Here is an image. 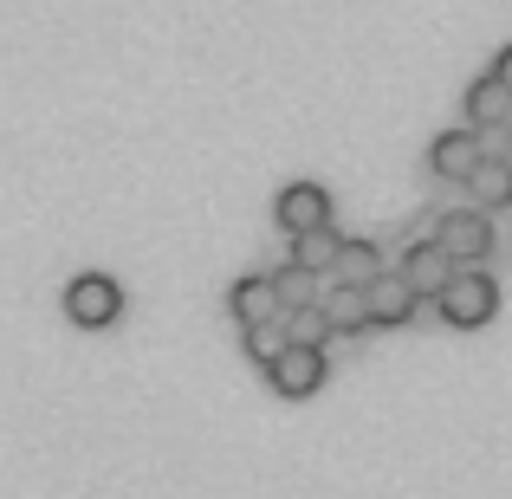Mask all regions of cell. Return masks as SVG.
<instances>
[{
	"instance_id": "obj_6",
	"label": "cell",
	"mask_w": 512,
	"mask_h": 499,
	"mask_svg": "<svg viewBox=\"0 0 512 499\" xmlns=\"http://www.w3.org/2000/svg\"><path fill=\"white\" fill-rule=\"evenodd\" d=\"M273 221L286 227V234H312V227H331V195H325L318 182H292V188H279Z\"/></svg>"
},
{
	"instance_id": "obj_15",
	"label": "cell",
	"mask_w": 512,
	"mask_h": 499,
	"mask_svg": "<svg viewBox=\"0 0 512 499\" xmlns=\"http://www.w3.org/2000/svg\"><path fill=\"white\" fill-rule=\"evenodd\" d=\"M273 292H279V312H305V305H318V279L299 273V266H279Z\"/></svg>"
},
{
	"instance_id": "obj_16",
	"label": "cell",
	"mask_w": 512,
	"mask_h": 499,
	"mask_svg": "<svg viewBox=\"0 0 512 499\" xmlns=\"http://www.w3.org/2000/svg\"><path fill=\"white\" fill-rule=\"evenodd\" d=\"M286 344L325 350V344H331V318L318 312V305H305V312H286Z\"/></svg>"
},
{
	"instance_id": "obj_9",
	"label": "cell",
	"mask_w": 512,
	"mask_h": 499,
	"mask_svg": "<svg viewBox=\"0 0 512 499\" xmlns=\"http://www.w3.org/2000/svg\"><path fill=\"white\" fill-rule=\"evenodd\" d=\"M461 117H467V130H480V137H487V130H506V117H512L506 85L493 72L474 78V85H467V98H461Z\"/></svg>"
},
{
	"instance_id": "obj_12",
	"label": "cell",
	"mask_w": 512,
	"mask_h": 499,
	"mask_svg": "<svg viewBox=\"0 0 512 499\" xmlns=\"http://www.w3.org/2000/svg\"><path fill=\"white\" fill-rule=\"evenodd\" d=\"M376 273H383V253H376V240H344L325 279H331V286H357V292H363Z\"/></svg>"
},
{
	"instance_id": "obj_5",
	"label": "cell",
	"mask_w": 512,
	"mask_h": 499,
	"mask_svg": "<svg viewBox=\"0 0 512 499\" xmlns=\"http://www.w3.org/2000/svg\"><path fill=\"white\" fill-rule=\"evenodd\" d=\"M480 156H487V137L480 130H441L435 143H428V169L441 175V182H467V175L480 169Z\"/></svg>"
},
{
	"instance_id": "obj_13",
	"label": "cell",
	"mask_w": 512,
	"mask_h": 499,
	"mask_svg": "<svg viewBox=\"0 0 512 499\" xmlns=\"http://www.w3.org/2000/svg\"><path fill=\"white\" fill-rule=\"evenodd\" d=\"M338 247H344L338 227H312V234H292V260H286V266H299V273L325 279V273H331V260H338Z\"/></svg>"
},
{
	"instance_id": "obj_14",
	"label": "cell",
	"mask_w": 512,
	"mask_h": 499,
	"mask_svg": "<svg viewBox=\"0 0 512 499\" xmlns=\"http://www.w3.org/2000/svg\"><path fill=\"white\" fill-rule=\"evenodd\" d=\"M318 312L331 318V331H350V337L370 331V305H363V292H357V286H331L325 299H318Z\"/></svg>"
},
{
	"instance_id": "obj_1",
	"label": "cell",
	"mask_w": 512,
	"mask_h": 499,
	"mask_svg": "<svg viewBox=\"0 0 512 499\" xmlns=\"http://www.w3.org/2000/svg\"><path fill=\"white\" fill-rule=\"evenodd\" d=\"M435 312H441V325H454V331H480L500 312V286H493V273H480V266H454L448 286L435 292Z\"/></svg>"
},
{
	"instance_id": "obj_18",
	"label": "cell",
	"mask_w": 512,
	"mask_h": 499,
	"mask_svg": "<svg viewBox=\"0 0 512 499\" xmlns=\"http://www.w3.org/2000/svg\"><path fill=\"white\" fill-rule=\"evenodd\" d=\"M493 78H500L506 98H512V46H500V59H493Z\"/></svg>"
},
{
	"instance_id": "obj_2",
	"label": "cell",
	"mask_w": 512,
	"mask_h": 499,
	"mask_svg": "<svg viewBox=\"0 0 512 499\" xmlns=\"http://www.w3.org/2000/svg\"><path fill=\"white\" fill-rule=\"evenodd\" d=\"M65 318H72L78 331H111L117 318H124V286H117L111 273H78L72 286H65Z\"/></svg>"
},
{
	"instance_id": "obj_17",
	"label": "cell",
	"mask_w": 512,
	"mask_h": 499,
	"mask_svg": "<svg viewBox=\"0 0 512 499\" xmlns=\"http://www.w3.org/2000/svg\"><path fill=\"white\" fill-rule=\"evenodd\" d=\"M279 350H286V318H273V325H247V357L253 363H273Z\"/></svg>"
},
{
	"instance_id": "obj_4",
	"label": "cell",
	"mask_w": 512,
	"mask_h": 499,
	"mask_svg": "<svg viewBox=\"0 0 512 499\" xmlns=\"http://www.w3.org/2000/svg\"><path fill=\"white\" fill-rule=\"evenodd\" d=\"M325 376H331L325 350H305V344H286L273 363H266V383H273V396H286V402L318 396V389H325Z\"/></svg>"
},
{
	"instance_id": "obj_3",
	"label": "cell",
	"mask_w": 512,
	"mask_h": 499,
	"mask_svg": "<svg viewBox=\"0 0 512 499\" xmlns=\"http://www.w3.org/2000/svg\"><path fill=\"white\" fill-rule=\"evenodd\" d=\"M428 221H435V247L448 253L454 266H480L493 253V221L480 208H448V214H428Z\"/></svg>"
},
{
	"instance_id": "obj_11",
	"label": "cell",
	"mask_w": 512,
	"mask_h": 499,
	"mask_svg": "<svg viewBox=\"0 0 512 499\" xmlns=\"http://www.w3.org/2000/svg\"><path fill=\"white\" fill-rule=\"evenodd\" d=\"M467 201H474L480 214H493V208H512V156H480V169L467 175Z\"/></svg>"
},
{
	"instance_id": "obj_7",
	"label": "cell",
	"mask_w": 512,
	"mask_h": 499,
	"mask_svg": "<svg viewBox=\"0 0 512 499\" xmlns=\"http://www.w3.org/2000/svg\"><path fill=\"white\" fill-rule=\"evenodd\" d=\"M363 305H370V331H396V325H409L415 318V292H409V279L402 273H376L370 286H363Z\"/></svg>"
},
{
	"instance_id": "obj_8",
	"label": "cell",
	"mask_w": 512,
	"mask_h": 499,
	"mask_svg": "<svg viewBox=\"0 0 512 499\" xmlns=\"http://www.w3.org/2000/svg\"><path fill=\"white\" fill-rule=\"evenodd\" d=\"M227 312L240 318V331L286 318V312H279V292H273V273H247V279H234V286H227Z\"/></svg>"
},
{
	"instance_id": "obj_10",
	"label": "cell",
	"mask_w": 512,
	"mask_h": 499,
	"mask_svg": "<svg viewBox=\"0 0 512 499\" xmlns=\"http://www.w3.org/2000/svg\"><path fill=\"white\" fill-rule=\"evenodd\" d=\"M448 273H454V260L435 247V240H415V247L402 253V279H409L415 299H435V292L448 286Z\"/></svg>"
},
{
	"instance_id": "obj_19",
	"label": "cell",
	"mask_w": 512,
	"mask_h": 499,
	"mask_svg": "<svg viewBox=\"0 0 512 499\" xmlns=\"http://www.w3.org/2000/svg\"><path fill=\"white\" fill-rule=\"evenodd\" d=\"M506 130H512V117H506Z\"/></svg>"
}]
</instances>
